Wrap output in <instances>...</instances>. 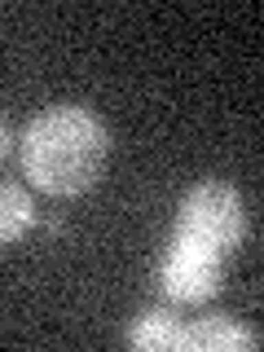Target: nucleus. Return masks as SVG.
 <instances>
[{
  "label": "nucleus",
  "instance_id": "nucleus-1",
  "mask_svg": "<svg viewBox=\"0 0 264 352\" xmlns=\"http://www.w3.org/2000/svg\"><path fill=\"white\" fill-rule=\"evenodd\" d=\"M22 172L49 198H75L93 190L110 159V128L88 106H49L18 137Z\"/></svg>",
  "mask_w": 264,
  "mask_h": 352
},
{
  "label": "nucleus",
  "instance_id": "nucleus-2",
  "mask_svg": "<svg viewBox=\"0 0 264 352\" xmlns=\"http://www.w3.org/2000/svg\"><path fill=\"white\" fill-rule=\"evenodd\" d=\"M176 234H190L207 247L234 256V247L247 234V207H242V194L225 181H203L194 185L190 194L176 207Z\"/></svg>",
  "mask_w": 264,
  "mask_h": 352
},
{
  "label": "nucleus",
  "instance_id": "nucleus-3",
  "mask_svg": "<svg viewBox=\"0 0 264 352\" xmlns=\"http://www.w3.org/2000/svg\"><path fill=\"white\" fill-rule=\"evenodd\" d=\"M225 251L207 247L190 234H176L172 229V242H168V256H163V269H159V282H163V295L176 304H207L212 295L220 291V273H225Z\"/></svg>",
  "mask_w": 264,
  "mask_h": 352
},
{
  "label": "nucleus",
  "instance_id": "nucleus-4",
  "mask_svg": "<svg viewBox=\"0 0 264 352\" xmlns=\"http://www.w3.org/2000/svg\"><path fill=\"white\" fill-rule=\"evenodd\" d=\"M256 344H260V330L242 326L234 317H198V322L181 326L185 352H242V348H256Z\"/></svg>",
  "mask_w": 264,
  "mask_h": 352
},
{
  "label": "nucleus",
  "instance_id": "nucleus-5",
  "mask_svg": "<svg viewBox=\"0 0 264 352\" xmlns=\"http://www.w3.org/2000/svg\"><path fill=\"white\" fill-rule=\"evenodd\" d=\"M128 344L141 352H176L181 348V322L163 308H150L128 326Z\"/></svg>",
  "mask_w": 264,
  "mask_h": 352
},
{
  "label": "nucleus",
  "instance_id": "nucleus-6",
  "mask_svg": "<svg viewBox=\"0 0 264 352\" xmlns=\"http://www.w3.org/2000/svg\"><path fill=\"white\" fill-rule=\"evenodd\" d=\"M31 225H36V203H31V194L22 190V185L0 181V247L27 238Z\"/></svg>",
  "mask_w": 264,
  "mask_h": 352
},
{
  "label": "nucleus",
  "instance_id": "nucleus-7",
  "mask_svg": "<svg viewBox=\"0 0 264 352\" xmlns=\"http://www.w3.org/2000/svg\"><path fill=\"white\" fill-rule=\"evenodd\" d=\"M9 150H14V132H9V124L0 119V159H5Z\"/></svg>",
  "mask_w": 264,
  "mask_h": 352
}]
</instances>
